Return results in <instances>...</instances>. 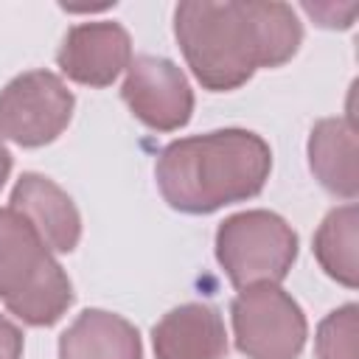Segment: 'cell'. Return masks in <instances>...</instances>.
Wrapping results in <instances>:
<instances>
[{"instance_id": "6da1fadb", "label": "cell", "mask_w": 359, "mask_h": 359, "mask_svg": "<svg viewBox=\"0 0 359 359\" xmlns=\"http://www.w3.org/2000/svg\"><path fill=\"white\" fill-rule=\"evenodd\" d=\"M174 34L188 67L208 90H236L258 67L289 62L303 39L286 3H180Z\"/></svg>"}, {"instance_id": "7a4b0ae2", "label": "cell", "mask_w": 359, "mask_h": 359, "mask_svg": "<svg viewBox=\"0 0 359 359\" xmlns=\"http://www.w3.org/2000/svg\"><path fill=\"white\" fill-rule=\"evenodd\" d=\"M272 168L266 140L247 129H216L168 143L157 157L163 199L182 213H213L255 196Z\"/></svg>"}, {"instance_id": "3957f363", "label": "cell", "mask_w": 359, "mask_h": 359, "mask_svg": "<svg viewBox=\"0 0 359 359\" xmlns=\"http://www.w3.org/2000/svg\"><path fill=\"white\" fill-rule=\"evenodd\" d=\"M0 300L28 325H53L73 303L70 278L14 208L0 210Z\"/></svg>"}, {"instance_id": "277c9868", "label": "cell", "mask_w": 359, "mask_h": 359, "mask_svg": "<svg viewBox=\"0 0 359 359\" xmlns=\"http://www.w3.org/2000/svg\"><path fill=\"white\" fill-rule=\"evenodd\" d=\"M216 258L236 289L278 286L297 258V236L269 210H244L219 224Z\"/></svg>"}, {"instance_id": "5b68a950", "label": "cell", "mask_w": 359, "mask_h": 359, "mask_svg": "<svg viewBox=\"0 0 359 359\" xmlns=\"http://www.w3.org/2000/svg\"><path fill=\"white\" fill-rule=\"evenodd\" d=\"M233 334L247 359H294L306 342V317L280 286L261 283L233 300Z\"/></svg>"}, {"instance_id": "8992f818", "label": "cell", "mask_w": 359, "mask_h": 359, "mask_svg": "<svg viewBox=\"0 0 359 359\" xmlns=\"http://www.w3.org/2000/svg\"><path fill=\"white\" fill-rule=\"evenodd\" d=\"M73 115V93L50 70H28L0 93V135L20 146L56 140Z\"/></svg>"}, {"instance_id": "52a82bcc", "label": "cell", "mask_w": 359, "mask_h": 359, "mask_svg": "<svg viewBox=\"0 0 359 359\" xmlns=\"http://www.w3.org/2000/svg\"><path fill=\"white\" fill-rule=\"evenodd\" d=\"M121 95L135 112V118L160 132L185 126L194 112V93L185 73L163 56L132 59Z\"/></svg>"}, {"instance_id": "ba28073f", "label": "cell", "mask_w": 359, "mask_h": 359, "mask_svg": "<svg viewBox=\"0 0 359 359\" xmlns=\"http://www.w3.org/2000/svg\"><path fill=\"white\" fill-rule=\"evenodd\" d=\"M56 62L73 81L107 87L129 67L132 42L118 22H81L62 39Z\"/></svg>"}, {"instance_id": "9c48e42d", "label": "cell", "mask_w": 359, "mask_h": 359, "mask_svg": "<svg viewBox=\"0 0 359 359\" xmlns=\"http://www.w3.org/2000/svg\"><path fill=\"white\" fill-rule=\"evenodd\" d=\"M36 233L39 238L56 250L70 252L81 236V219L73 199L42 174H22L11 191V205Z\"/></svg>"}, {"instance_id": "30bf717a", "label": "cell", "mask_w": 359, "mask_h": 359, "mask_svg": "<svg viewBox=\"0 0 359 359\" xmlns=\"http://www.w3.org/2000/svg\"><path fill=\"white\" fill-rule=\"evenodd\" d=\"M157 359H224L227 334L219 311L205 303L171 309L151 331Z\"/></svg>"}, {"instance_id": "8fae6325", "label": "cell", "mask_w": 359, "mask_h": 359, "mask_svg": "<svg viewBox=\"0 0 359 359\" xmlns=\"http://www.w3.org/2000/svg\"><path fill=\"white\" fill-rule=\"evenodd\" d=\"M59 359H143L137 328L101 309H87L59 337Z\"/></svg>"}, {"instance_id": "7c38bea8", "label": "cell", "mask_w": 359, "mask_h": 359, "mask_svg": "<svg viewBox=\"0 0 359 359\" xmlns=\"http://www.w3.org/2000/svg\"><path fill=\"white\" fill-rule=\"evenodd\" d=\"M309 165L314 177L337 196L353 199L359 191L356 168V126L353 112L348 118H325L311 129L309 137Z\"/></svg>"}, {"instance_id": "4fadbf2b", "label": "cell", "mask_w": 359, "mask_h": 359, "mask_svg": "<svg viewBox=\"0 0 359 359\" xmlns=\"http://www.w3.org/2000/svg\"><path fill=\"white\" fill-rule=\"evenodd\" d=\"M314 255L334 280L356 286V205H342L323 219L314 236Z\"/></svg>"}, {"instance_id": "5bb4252c", "label": "cell", "mask_w": 359, "mask_h": 359, "mask_svg": "<svg viewBox=\"0 0 359 359\" xmlns=\"http://www.w3.org/2000/svg\"><path fill=\"white\" fill-rule=\"evenodd\" d=\"M356 334L359 317L353 303L331 311L317 328V359H359Z\"/></svg>"}, {"instance_id": "9a60e30c", "label": "cell", "mask_w": 359, "mask_h": 359, "mask_svg": "<svg viewBox=\"0 0 359 359\" xmlns=\"http://www.w3.org/2000/svg\"><path fill=\"white\" fill-rule=\"evenodd\" d=\"M306 14H311L314 20H320V25L328 28H348L353 22V14L359 11V3H348V6H334V3H323V6H303Z\"/></svg>"}, {"instance_id": "2e32d148", "label": "cell", "mask_w": 359, "mask_h": 359, "mask_svg": "<svg viewBox=\"0 0 359 359\" xmlns=\"http://www.w3.org/2000/svg\"><path fill=\"white\" fill-rule=\"evenodd\" d=\"M22 356V334L20 328L0 314V359H20Z\"/></svg>"}, {"instance_id": "e0dca14e", "label": "cell", "mask_w": 359, "mask_h": 359, "mask_svg": "<svg viewBox=\"0 0 359 359\" xmlns=\"http://www.w3.org/2000/svg\"><path fill=\"white\" fill-rule=\"evenodd\" d=\"M8 171H11V154H8L6 143L0 140V188H3V182L8 180Z\"/></svg>"}]
</instances>
